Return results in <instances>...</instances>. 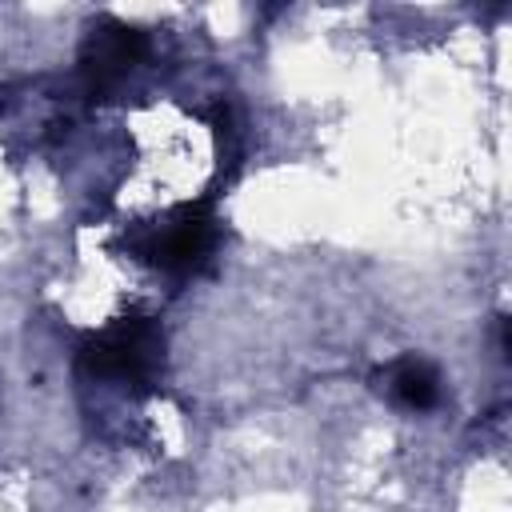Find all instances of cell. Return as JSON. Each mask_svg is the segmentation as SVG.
<instances>
[{
	"label": "cell",
	"mask_w": 512,
	"mask_h": 512,
	"mask_svg": "<svg viewBox=\"0 0 512 512\" xmlns=\"http://www.w3.org/2000/svg\"><path fill=\"white\" fill-rule=\"evenodd\" d=\"M164 352H168V340H164L160 320L144 312H128L80 340L76 368L88 380L120 384L132 392H152L156 380L164 376Z\"/></svg>",
	"instance_id": "1"
},
{
	"label": "cell",
	"mask_w": 512,
	"mask_h": 512,
	"mask_svg": "<svg viewBox=\"0 0 512 512\" xmlns=\"http://www.w3.org/2000/svg\"><path fill=\"white\" fill-rule=\"evenodd\" d=\"M384 380H388V396L412 412H428L440 404V376L428 360L404 356L384 372Z\"/></svg>",
	"instance_id": "4"
},
{
	"label": "cell",
	"mask_w": 512,
	"mask_h": 512,
	"mask_svg": "<svg viewBox=\"0 0 512 512\" xmlns=\"http://www.w3.org/2000/svg\"><path fill=\"white\" fill-rule=\"evenodd\" d=\"M216 240H220V220L212 212V200L176 204L160 220L124 232L128 256H136L148 268L172 272V276H188V272L204 268Z\"/></svg>",
	"instance_id": "2"
},
{
	"label": "cell",
	"mask_w": 512,
	"mask_h": 512,
	"mask_svg": "<svg viewBox=\"0 0 512 512\" xmlns=\"http://www.w3.org/2000/svg\"><path fill=\"white\" fill-rule=\"evenodd\" d=\"M144 56H148V32L144 28L124 24L116 16H96L84 44H80V56H76L84 96L88 100L112 96Z\"/></svg>",
	"instance_id": "3"
}]
</instances>
